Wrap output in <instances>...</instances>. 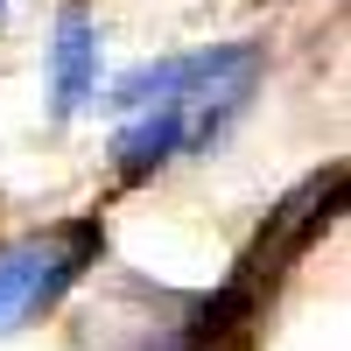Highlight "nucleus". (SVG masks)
<instances>
[{
	"mask_svg": "<svg viewBox=\"0 0 351 351\" xmlns=\"http://www.w3.org/2000/svg\"><path fill=\"white\" fill-rule=\"evenodd\" d=\"M260 77V49L253 43H225V49H197V56H162V64H134L120 84H112V106H176L190 127V148H204L232 112L246 106Z\"/></svg>",
	"mask_w": 351,
	"mask_h": 351,
	"instance_id": "1",
	"label": "nucleus"
},
{
	"mask_svg": "<svg viewBox=\"0 0 351 351\" xmlns=\"http://www.w3.org/2000/svg\"><path fill=\"white\" fill-rule=\"evenodd\" d=\"M92 246H99L92 225H77L71 239H14L8 253H0V330H14L36 309H49L84 274V253Z\"/></svg>",
	"mask_w": 351,
	"mask_h": 351,
	"instance_id": "2",
	"label": "nucleus"
},
{
	"mask_svg": "<svg viewBox=\"0 0 351 351\" xmlns=\"http://www.w3.org/2000/svg\"><path fill=\"white\" fill-rule=\"evenodd\" d=\"M49 99H56V120H77V112L99 99V21L84 14V8H64V14H56Z\"/></svg>",
	"mask_w": 351,
	"mask_h": 351,
	"instance_id": "3",
	"label": "nucleus"
}]
</instances>
